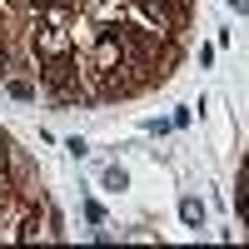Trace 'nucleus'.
I'll use <instances>...</instances> for the list:
<instances>
[{
  "label": "nucleus",
  "mask_w": 249,
  "mask_h": 249,
  "mask_svg": "<svg viewBox=\"0 0 249 249\" xmlns=\"http://www.w3.org/2000/svg\"><path fill=\"white\" fill-rule=\"evenodd\" d=\"M190 0H0V85L25 75L55 105H115L164 85Z\"/></svg>",
  "instance_id": "f257e3e1"
},
{
  "label": "nucleus",
  "mask_w": 249,
  "mask_h": 249,
  "mask_svg": "<svg viewBox=\"0 0 249 249\" xmlns=\"http://www.w3.org/2000/svg\"><path fill=\"white\" fill-rule=\"evenodd\" d=\"M55 210L40 179L30 170V160L10 144V135H0V239L10 244H35V239H55Z\"/></svg>",
  "instance_id": "f03ea898"
},
{
  "label": "nucleus",
  "mask_w": 249,
  "mask_h": 249,
  "mask_svg": "<svg viewBox=\"0 0 249 249\" xmlns=\"http://www.w3.org/2000/svg\"><path fill=\"white\" fill-rule=\"evenodd\" d=\"M234 204H239V219H244V234H249V155L239 164V195H234Z\"/></svg>",
  "instance_id": "7ed1b4c3"
},
{
  "label": "nucleus",
  "mask_w": 249,
  "mask_h": 249,
  "mask_svg": "<svg viewBox=\"0 0 249 249\" xmlns=\"http://www.w3.org/2000/svg\"><path fill=\"white\" fill-rule=\"evenodd\" d=\"M179 219L184 224H190V230H199V224H204V204L190 195V199H179Z\"/></svg>",
  "instance_id": "20e7f679"
},
{
  "label": "nucleus",
  "mask_w": 249,
  "mask_h": 249,
  "mask_svg": "<svg viewBox=\"0 0 249 249\" xmlns=\"http://www.w3.org/2000/svg\"><path fill=\"white\" fill-rule=\"evenodd\" d=\"M105 190H124V170H105Z\"/></svg>",
  "instance_id": "39448f33"
},
{
  "label": "nucleus",
  "mask_w": 249,
  "mask_h": 249,
  "mask_svg": "<svg viewBox=\"0 0 249 249\" xmlns=\"http://www.w3.org/2000/svg\"><path fill=\"white\" fill-rule=\"evenodd\" d=\"M230 5H234V10H239V15H244V10H249V0H230Z\"/></svg>",
  "instance_id": "423d86ee"
}]
</instances>
